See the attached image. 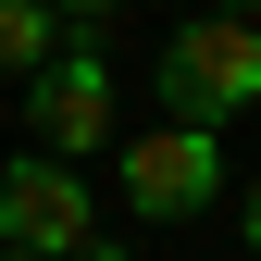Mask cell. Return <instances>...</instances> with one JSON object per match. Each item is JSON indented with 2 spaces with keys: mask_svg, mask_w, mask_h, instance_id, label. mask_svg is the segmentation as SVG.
Segmentation results:
<instances>
[{
  "mask_svg": "<svg viewBox=\"0 0 261 261\" xmlns=\"http://www.w3.org/2000/svg\"><path fill=\"white\" fill-rule=\"evenodd\" d=\"M149 87H162V124H212L224 137V124L261 100V25L249 13H199L187 38H162Z\"/></svg>",
  "mask_w": 261,
  "mask_h": 261,
  "instance_id": "1",
  "label": "cell"
},
{
  "mask_svg": "<svg viewBox=\"0 0 261 261\" xmlns=\"http://www.w3.org/2000/svg\"><path fill=\"white\" fill-rule=\"evenodd\" d=\"M124 149V212L137 224H199L224 199V137L212 124H149V137H112Z\"/></svg>",
  "mask_w": 261,
  "mask_h": 261,
  "instance_id": "2",
  "label": "cell"
},
{
  "mask_svg": "<svg viewBox=\"0 0 261 261\" xmlns=\"http://www.w3.org/2000/svg\"><path fill=\"white\" fill-rule=\"evenodd\" d=\"M87 237H100V199H87V174H75V162H0V249H38V261H75Z\"/></svg>",
  "mask_w": 261,
  "mask_h": 261,
  "instance_id": "3",
  "label": "cell"
},
{
  "mask_svg": "<svg viewBox=\"0 0 261 261\" xmlns=\"http://www.w3.org/2000/svg\"><path fill=\"white\" fill-rule=\"evenodd\" d=\"M25 124L50 137V162H87V149H112V137H124V112H112V62L87 50V38H62L38 75H25Z\"/></svg>",
  "mask_w": 261,
  "mask_h": 261,
  "instance_id": "4",
  "label": "cell"
},
{
  "mask_svg": "<svg viewBox=\"0 0 261 261\" xmlns=\"http://www.w3.org/2000/svg\"><path fill=\"white\" fill-rule=\"evenodd\" d=\"M50 50H62V13H50V0H0V75H38Z\"/></svg>",
  "mask_w": 261,
  "mask_h": 261,
  "instance_id": "5",
  "label": "cell"
},
{
  "mask_svg": "<svg viewBox=\"0 0 261 261\" xmlns=\"http://www.w3.org/2000/svg\"><path fill=\"white\" fill-rule=\"evenodd\" d=\"M50 13H75V25H100V13H124V0H50Z\"/></svg>",
  "mask_w": 261,
  "mask_h": 261,
  "instance_id": "6",
  "label": "cell"
},
{
  "mask_svg": "<svg viewBox=\"0 0 261 261\" xmlns=\"http://www.w3.org/2000/svg\"><path fill=\"white\" fill-rule=\"evenodd\" d=\"M75 261H137V249H124V237H87V249H75Z\"/></svg>",
  "mask_w": 261,
  "mask_h": 261,
  "instance_id": "7",
  "label": "cell"
},
{
  "mask_svg": "<svg viewBox=\"0 0 261 261\" xmlns=\"http://www.w3.org/2000/svg\"><path fill=\"white\" fill-rule=\"evenodd\" d=\"M237 237H249V249H261V187H249V199H237Z\"/></svg>",
  "mask_w": 261,
  "mask_h": 261,
  "instance_id": "8",
  "label": "cell"
},
{
  "mask_svg": "<svg viewBox=\"0 0 261 261\" xmlns=\"http://www.w3.org/2000/svg\"><path fill=\"white\" fill-rule=\"evenodd\" d=\"M212 13H261V0H212Z\"/></svg>",
  "mask_w": 261,
  "mask_h": 261,
  "instance_id": "9",
  "label": "cell"
},
{
  "mask_svg": "<svg viewBox=\"0 0 261 261\" xmlns=\"http://www.w3.org/2000/svg\"><path fill=\"white\" fill-rule=\"evenodd\" d=\"M0 261H38V249H0Z\"/></svg>",
  "mask_w": 261,
  "mask_h": 261,
  "instance_id": "10",
  "label": "cell"
},
{
  "mask_svg": "<svg viewBox=\"0 0 261 261\" xmlns=\"http://www.w3.org/2000/svg\"><path fill=\"white\" fill-rule=\"evenodd\" d=\"M249 25H261V13H249Z\"/></svg>",
  "mask_w": 261,
  "mask_h": 261,
  "instance_id": "11",
  "label": "cell"
}]
</instances>
